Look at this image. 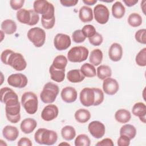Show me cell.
Wrapping results in <instances>:
<instances>
[{"instance_id":"cell-47","label":"cell","mask_w":146,"mask_h":146,"mask_svg":"<svg viewBox=\"0 0 146 146\" xmlns=\"http://www.w3.org/2000/svg\"><path fill=\"white\" fill-rule=\"evenodd\" d=\"M60 2L63 6L71 7L75 6L78 2V0H60Z\"/></svg>"},{"instance_id":"cell-44","label":"cell","mask_w":146,"mask_h":146,"mask_svg":"<svg viewBox=\"0 0 146 146\" xmlns=\"http://www.w3.org/2000/svg\"><path fill=\"white\" fill-rule=\"evenodd\" d=\"M25 3L24 0H11L10 4L11 8L14 10H19L23 7Z\"/></svg>"},{"instance_id":"cell-23","label":"cell","mask_w":146,"mask_h":146,"mask_svg":"<svg viewBox=\"0 0 146 146\" xmlns=\"http://www.w3.org/2000/svg\"><path fill=\"white\" fill-rule=\"evenodd\" d=\"M79 17L80 20L84 22H89L93 19V13L91 8L83 6H82L79 11Z\"/></svg>"},{"instance_id":"cell-15","label":"cell","mask_w":146,"mask_h":146,"mask_svg":"<svg viewBox=\"0 0 146 146\" xmlns=\"http://www.w3.org/2000/svg\"><path fill=\"white\" fill-rule=\"evenodd\" d=\"M34 10L42 15H44L50 11L55 10L53 5L46 0H36L33 4Z\"/></svg>"},{"instance_id":"cell-43","label":"cell","mask_w":146,"mask_h":146,"mask_svg":"<svg viewBox=\"0 0 146 146\" xmlns=\"http://www.w3.org/2000/svg\"><path fill=\"white\" fill-rule=\"evenodd\" d=\"M103 40V39L102 35L97 32L92 37L88 38L90 43L94 46H100L102 43Z\"/></svg>"},{"instance_id":"cell-42","label":"cell","mask_w":146,"mask_h":146,"mask_svg":"<svg viewBox=\"0 0 146 146\" xmlns=\"http://www.w3.org/2000/svg\"><path fill=\"white\" fill-rule=\"evenodd\" d=\"M135 38L137 42L145 44L146 43V30L142 29L137 30L135 33Z\"/></svg>"},{"instance_id":"cell-12","label":"cell","mask_w":146,"mask_h":146,"mask_svg":"<svg viewBox=\"0 0 146 146\" xmlns=\"http://www.w3.org/2000/svg\"><path fill=\"white\" fill-rule=\"evenodd\" d=\"M8 84L15 88H22L26 86L28 79L26 76L21 73H16L10 75L7 78Z\"/></svg>"},{"instance_id":"cell-13","label":"cell","mask_w":146,"mask_h":146,"mask_svg":"<svg viewBox=\"0 0 146 146\" xmlns=\"http://www.w3.org/2000/svg\"><path fill=\"white\" fill-rule=\"evenodd\" d=\"M71 44L70 37L62 33L57 34L54 39V45L55 48L59 51L67 49Z\"/></svg>"},{"instance_id":"cell-9","label":"cell","mask_w":146,"mask_h":146,"mask_svg":"<svg viewBox=\"0 0 146 146\" xmlns=\"http://www.w3.org/2000/svg\"><path fill=\"white\" fill-rule=\"evenodd\" d=\"M94 18L99 23L106 24L109 19L110 12L108 8L104 5L98 4L94 8Z\"/></svg>"},{"instance_id":"cell-21","label":"cell","mask_w":146,"mask_h":146,"mask_svg":"<svg viewBox=\"0 0 146 146\" xmlns=\"http://www.w3.org/2000/svg\"><path fill=\"white\" fill-rule=\"evenodd\" d=\"M37 126L36 121L33 118H26L21 122L20 128L21 131L26 134L31 133Z\"/></svg>"},{"instance_id":"cell-11","label":"cell","mask_w":146,"mask_h":146,"mask_svg":"<svg viewBox=\"0 0 146 146\" xmlns=\"http://www.w3.org/2000/svg\"><path fill=\"white\" fill-rule=\"evenodd\" d=\"M95 98V91L93 88H84L80 92L79 98L80 103L85 107L94 106Z\"/></svg>"},{"instance_id":"cell-19","label":"cell","mask_w":146,"mask_h":146,"mask_svg":"<svg viewBox=\"0 0 146 146\" xmlns=\"http://www.w3.org/2000/svg\"><path fill=\"white\" fill-rule=\"evenodd\" d=\"M123 55V48L121 46L117 43H112L108 51L110 59L113 62L119 61Z\"/></svg>"},{"instance_id":"cell-48","label":"cell","mask_w":146,"mask_h":146,"mask_svg":"<svg viewBox=\"0 0 146 146\" xmlns=\"http://www.w3.org/2000/svg\"><path fill=\"white\" fill-rule=\"evenodd\" d=\"M18 145L19 146H23V145H26V146H31L33 145L31 141L27 137H22L21 138L18 143H17Z\"/></svg>"},{"instance_id":"cell-39","label":"cell","mask_w":146,"mask_h":146,"mask_svg":"<svg viewBox=\"0 0 146 146\" xmlns=\"http://www.w3.org/2000/svg\"><path fill=\"white\" fill-rule=\"evenodd\" d=\"M82 33L86 38H90L96 33L95 27L91 25H86L82 28Z\"/></svg>"},{"instance_id":"cell-14","label":"cell","mask_w":146,"mask_h":146,"mask_svg":"<svg viewBox=\"0 0 146 146\" xmlns=\"http://www.w3.org/2000/svg\"><path fill=\"white\" fill-rule=\"evenodd\" d=\"M88 130L94 137L100 139L105 134L106 128L102 122L99 121H92L89 123Z\"/></svg>"},{"instance_id":"cell-32","label":"cell","mask_w":146,"mask_h":146,"mask_svg":"<svg viewBox=\"0 0 146 146\" xmlns=\"http://www.w3.org/2000/svg\"><path fill=\"white\" fill-rule=\"evenodd\" d=\"M61 135L63 139L67 141H70L75 138L76 131L72 126L66 125L62 128Z\"/></svg>"},{"instance_id":"cell-35","label":"cell","mask_w":146,"mask_h":146,"mask_svg":"<svg viewBox=\"0 0 146 146\" xmlns=\"http://www.w3.org/2000/svg\"><path fill=\"white\" fill-rule=\"evenodd\" d=\"M67 64V59L66 57L62 55L56 56L52 62V66L58 70L65 69Z\"/></svg>"},{"instance_id":"cell-3","label":"cell","mask_w":146,"mask_h":146,"mask_svg":"<svg viewBox=\"0 0 146 146\" xmlns=\"http://www.w3.org/2000/svg\"><path fill=\"white\" fill-rule=\"evenodd\" d=\"M21 104L27 113L34 114L38 110V97L33 92H26L21 97Z\"/></svg>"},{"instance_id":"cell-37","label":"cell","mask_w":146,"mask_h":146,"mask_svg":"<svg viewBox=\"0 0 146 146\" xmlns=\"http://www.w3.org/2000/svg\"><path fill=\"white\" fill-rule=\"evenodd\" d=\"M90 138L85 134L79 135L75 140V146H90Z\"/></svg>"},{"instance_id":"cell-16","label":"cell","mask_w":146,"mask_h":146,"mask_svg":"<svg viewBox=\"0 0 146 146\" xmlns=\"http://www.w3.org/2000/svg\"><path fill=\"white\" fill-rule=\"evenodd\" d=\"M59 110L55 104H49L43 109L41 112L42 119L46 121H50L55 119L58 115Z\"/></svg>"},{"instance_id":"cell-1","label":"cell","mask_w":146,"mask_h":146,"mask_svg":"<svg viewBox=\"0 0 146 146\" xmlns=\"http://www.w3.org/2000/svg\"><path fill=\"white\" fill-rule=\"evenodd\" d=\"M1 60L5 64L9 65L18 71L24 70L27 66L26 61L23 55L21 53L14 52L9 49H6L1 53Z\"/></svg>"},{"instance_id":"cell-27","label":"cell","mask_w":146,"mask_h":146,"mask_svg":"<svg viewBox=\"0 0 146 146\" xmlns=\"http://www.w3.org/2000/svg\"><path fill=\"white\" fill-rule=\"evenodd\" d=\"M115 118L120 123H127L131 120V114L127 110L120 109L115 112Z\"/></svg>"},{"instance_id":"cell-29","label":"cell","mask_w":146,"mask_h":146,"mask_svg":"<svg viewBox=\"0 0 146 146\" xmlns=\"http://www.w3.org/2000/svg\"><path fill=\"white\" fill-rule=\"evenodd\" d=\"M125 9L120 1L115 2L112 6V14L114 18L120 19L124 15Z\"/></svg>"},{"instance_id":"cell-45","label":"cell","mask_w":146,"mask_h":146,"mask_svg":"<svg viewBox=\"0 0 146 146\" xmlns=\"http://www.w3.org/2000/svg\"><path fill=\"white\" fill-rule=\"evenodd\" d=\"M130 139L126 135H120L117 140V145L119 146H128L130 144Z\"/></svg>"},{"instance_id":"cell-40","label":"cell","mask_w":146,"mask_h":146,"mask_svg":"<svg viewBox=\"0 0 146 146\" xmlns=\"http://www.w3.org/2000/svg\"><path fill=\"white\" fill-rule=\"evenodd\" d=\"M95 91V102L94 106H97L100 105L104 100V94L102 90L98 88H93Z\"/></svg>"},{"instance_id":"cell-49","label":"cell","mask_w":146,"mask_h":146,"mask_svg":"<svg viewBox=\"0 0 146 146\" xmlns=\"http://www.w3.org/2000/svg\"><path fill=\"white\" fill-rule=\"evenodd\" d=\"M123 2L128 7H132L138 2V0H123Z\"/></svg>"},{"instance_id":"cell-10","label":"cell","mask_w":146,"mask_h":146,"mask_svg":"<svg viewBox=\"0 0 146 146\" xmlns=\"http://www.w3.org/2000/svg\"><path fill=\"white\" fill-rule=\"evenodd\" d=\"M21 105L20 103L5 106L6 116L8 121L12 123H17L21 120Z\"/></svg>"},{"instance_id":"cell-26","label":"cell","mask_w":146,"mask_h":146,"mask_svg":"<svg viewBox=\"0 0 146 146\" xmlns=\"http://www.w3.org/2000/svg\"><path fill=\"white\" fill-rule=\"evenodd\" d=\"M49 72L51 79L56 82H62L65 78V69L58 70L51 65L49 68Z\"/></svg>"},{"instance_id":"cell-20","label":"cell","mask_w":146,"mask_h":146,"mask_svg":"<svg viewBox=\"0 0 146 146\" xmlns=\"http://www.w3.org/2000/svg\"><path fill=\"white\" fill-rule=\"evenodd\" d=\"M3 137L10 141H15L19 136V131L16 127L12 125H6L2 130Z\"/></svg>"},{"instance_id":"cell-5","label":"cell","mask_w":146,"mask_h":146,"mask_svg":"<svg viewBox=\"0 0 146 146\" xmlns=\"http://www.w3.org/2000/svg\"><path fill=\"white\" fill-rule=\"evenodd\" d=\"M17 18L22 23L34 26L38 23L39 16L34 10H27L25 9H21L17 12Z\"/></svg>"},{"instance_id":"cell-30","label":"cell","mask_w":146,"mask_h":146,"mask_svg":"<svg viewBox=\"0 0 146 146\" xmlns=\"http://www.w3.org/2000/svg\"><path fill=\"white\" fill-rule=\"evenodd\" d=\"M102 59L103 52L100 49H94L91 52L89 57V60L91 64L93 66L99 65L102 63Z\"/></svg>"},{"instance_id":"cell-31","label":"cell","mask_w":146,"mask_h":146,"mask_svg":"<svg viewBox=\"0 0 146 146\" xmlns=\"http://www.w3.org/2000/svg\"><path fill=\"white\" fill-rule=\"evenodd\" d=\"M124 135L128 136L130 140L135 138L136 135V128L129 124L123 125L120 129V135Z\"/></svg>"},{"instance_id":"cell-51","label":"cell","mask_w":146,"mask_h":146,"mask_svg":"<svg viewBox=\"0 0 146 146\" xmlns=\"http://www.w3.org/2000/svg\"><path fill=\"white\" fill-rule=\"evenodd\" d=\"M145 1H143L141 2V9L143 10V13L144 14H145V11H144V10H145Z\"/></svg>"},{"instance_id":"cell-2","label":"cell","mask_w":146,"mask_h":146,"mask_svg":"<svg viewBox=\"0 0 146 146\" xmlns=\"http://www.w3.org/2000/svg\"><path fill=\"white\" fill-rule=\"evenodd\" d=\"M34 140L39 144L51 145L56 142L58 135L54 131L40 128L35 133Z\"/></svg>"},{"instance_id":"cell-46","label":"cell","mask_w":146,"mask_h":146,"mask_svg":"<svg viewBox=\"0 0 146 146\" xmlns=\"http://www.w3.org/2000/svg\"><path fill=\"white\" fill-rule=\"evenodd\" d=\"M97 146H113V143L112 139L110 138H105L96 144Z\"/></svg>"},{"instance_id":"cell-8","label":"cell","mask_w":146,"mask_h":146,"mask_svg":"<svg viewBox=\"0 0 146 146\" xmlns=\"http://www.w3.org/2000/svg\"><path fill=\"white\" fill-rule=\"evenodd\" d=\"M1 92V102L5 106L16 104L19 103L18 95L11 88L8 87L2 88Z\"/></svg>"},{"instance_id":"cell-38","label":"cell","mask_w":146,"mask_h":146,"mask_svg":"<svg viewBox=\"0 0 146 146\" xmlns=\"http://www.w3.org/2000/svg\"><path fill=\"white\" fill-rule=\"evenodd\" d=\"M136 64L141 67L146 66V48L141 49L136 55L135 58Z\"/></svg>"},{"instance_id":"cell-28","label":"cell","mask_w":146,"mask_h":146,"mask_svg":"<svg viewBox=\"0 0 146 146\" xmlns=\"http://www.w3.org/2000/svg\"><path fill=\"white\" fill-rule=\"evenodd\" d=\"M74 116L75 120L78 122L80 123H84L90 119L91 113L88 110L84 108H80L75 112Z\"/></svg>"},{"instance_id":"cell-7","label":"cell","mask_w":146,"mask_h":146,"mask_svg":"<svg viewBox=\"0 0 146 146\" xmlns=\"http://www.w3.org/2000/svg\"><path fill=\"white\" fill-rule=\"evenodd\" d=\"M28 39L36 47H42L46 40V32L39 27L30 29L27 34Z\"/></svg>"},{"instance_id":"cell-25","label":"cell","mask_w":146,"mask_h":146,"mask_svg":"<svg viewBox=\"0 0 146 146\" xmlns=\"http://www.w3.org/2000/svg\"><path fill=\"white\" fill-rule=\"evenodd\" d=\"M17 26L16 23L11 19H6L1 23V29L6 34L11 35L17 31Z\"/></svg>"},{"instance_id":"cell-50","label":"cell","mask_w":146,"mask_h":146,"mask_svg":"<svg viewBox=\"0 0 146 146\" xmlns=\"http://www.w3.org/2000/svg\"><path fill=\"white\" fill-rule=\"evenodd\" d=\"M83 2L87 5H94L96 2V0H83Z\"/></svg>"},{"instance_id":"cell-4","label":"cell","mask_w":146,"mask_h":146,"mask_svg":"<svg viewBox=\"0 0 146 146\" xmlns=\"http://www.w3.org/2000/svg\"><path fill=\"white\" fill-rule=\"evenodd\" d=\"M59 91V89L56 84L48 82L44 84L40 92V99L44 103H52L55 100Z\"/></svg>"},{"instance_id":"cell-6","label":"cell","mask_w":146,"mask_h":146,"mask_svg":"<svg viewBox=\"0 0 146 146\" xmlns=\"http://www.w3.org/2000/svg\"><path fill=\"white\" fill-rule=\"evenodd\" d=\"M88 50L84 46H75L67 53V59L74 63H80L86 60L88 56Z\"/></svg>"},{"instance_id":"cell-18","label":"cell","mask_w":146,"mask_h":146,"mask_svg":"<svg viewBox=\"0 0 146 146\" xmlns=\"http://www.w3.org/2000/svg\"><path fill=\"white\" fill-rule=\"evenodd\" d=\"M60 95L64 102L67 103H71L76 100L78 93L74 87L68 86L62 89Z\"/></svg>"},{"instance_id":"cell-36","label":"cell","mask_w":146,"mask_h":146,"mask_svg":"<svg viewBox=\"0 0 146 146\" xmlns=\"http://www.w3.org/2000/svg\"><path fill=\"white\" fill-rule=\"evenodd\" d=\"M128 24L133 27H136L140 26L142 23V18L140 14L136 13H131L128 17Z\"/></svg>"},{"instance_id":"cell-33","label":"cell","mask_w":146,"mask_h":146,"mask_svg":"<svg viewBox=\"0 0 146 146\" xmlns=\"http://www.w3.org/2000/svg\"><path fill=\"white\" fill-rule=\"evenodd\" d=\"M96 74L99 79L104 80L108 78H111L112 75V71L108 66L100 65L97 68Z\"/></svg>"},{"instance_id":"cell-22","label":"cell","mask_w":146,"mask_h":146,"mask_svg":"<svg viewBox=\"0 0 146 146\" xmlns=\"http://www.w3.org/2000/svg\"><path fill=\"white\" fill-rule=\"evenodd\" d=\"M132 113L139 117L140 121L145 123V115H146V106L144 103L142 102H138L135 103L132 110Z\"/></svg>"},{"instance_id":"cell-41","label":"cell","mask_w":146,"mask_h":146,"mask_svg":"<svg viewBox=\"0 0 146 146\" xmlns=\"http://www.w3.org/2000/svg\"><path fill=\"white\" fill-rule=\"evenodd\" d=\"M72 38L74 42L80 43L83 42L86 39V36L82 33V30H76L72 34Z\"/></svg>"},{"instance_id":"cell-24","label":"cell","mask_w":146,"mask_h":146,"mask_svg":"<svg viewBox=\"0 0 146 146\" xmlns=\"http://www.w3.org/2000/svg\"><path fill=\"white\" fill-rule=\"evenodd\" d=\"M67 78L69 82L76 83L82 82L84 79L85 76L82 74L80 70L74 69L71 70L67 72Z\"/></svg>"},{"instance_id":"cell-17","label":"cell","mask_w":146,"mask_h":146,"mask_svg":"<svg viewBox=\"0 0 146 146\" xmlns=\"http://www.w3.org/2000/svg\"><path fill=\"white\" fill-rule=\"evenodd\" d=\"M119 89V85L116 80L108 78L103 80V90L107 95H113L117 93Z\"/></svg>"},{"instance_id":"cell-34","label":"cell","mask_w":146,"mask_h":146,"mask_svg":"<svg viewBox=\"0 0 146 146\" xmlns=\"http://www.w3.org/2000/svg\"><path fill=\"white\" fill-rule=\"evenodd\" d=\"M80 70L82 74L86 77L93 78L96 75V69L94 66L88 63H84L81 66Z\"/></svg>"}]
</instances>
